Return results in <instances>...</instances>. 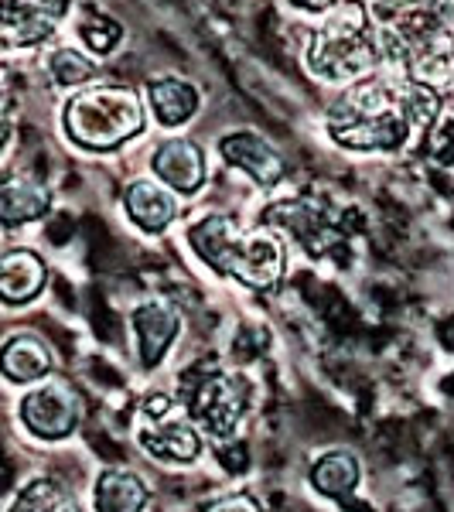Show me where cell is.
Here are the masks:
<instances>
[{
    "instance_id": "1",
    "label": "cell",
    "mask_w": 454,
    "mask_h": 512,
    "mask_svg": "<svg viewBox=\"0 0 454 512\" xmlns=\"http://www.w3.org/2000/svg\"><path fill=\"white\" fill-rule=\"evenodd\" d=\"M437 113V96L417 79L373 76L352 86L328 113V130L349 151H400Z\"/></svg>"
},
{
    "instance_id": "2",
    "label": "cell",
    "mask_w": 454,
    "mask_h": 512,
    "mask_svg": "<svg viewBox=\"0 0 454 512\" xmlns=\"http://www.w3.org/2000/svg\"><path fill=\"white\" fill-rule=\"evenodd\" d=\"M188 243L216 274L236 277L253 291H274L287 267V250L277 233H263V229L250 233L243 229V222L226 212L198 219L188 229Z\"/></svg>"
},
{
    "instance_id": "3",
    "label": "cell",
    "mask_w": 454,
    "mask_h": 512,
    "mask_svg": "<svg viewBox=\"0 0 454 512\" xmlns=\"http://www.w3.org/2000/svg\"><path fill=\"white\" fill-rule=\"evenodd\" d=\"M373 11L383 55L414 69L417 79L448 76V59H441V52H451L444 45L448 0H376Z\"/></svg>"
},
{
    "instance_id": "4",
    "label": "cell",
    "mask_w": 454,
    "mask_h": 512,
    "mask_svg": "<svg viewBox=\"0 0 454 512\" xmlns=\"http://www.w3.org/2000/svg\"><path fill=\"white\" fill-rule=\"evenodd\" d=\"M178 400L198 424V431L226 441L239 431L246 410H250V379L205 359L181 373Z\"/></svg>"
},
{
    "instance_id": "5",
    "label": "cell",
    "mask_w": 454,
    "mask_h": 512,
    "mask_svg": "<svg viewBox=\"0 0 454 512\" xmlns=\"http://www.w3.org/2000/svg\"><path fill=\"white\" fill-rule=\"evenodd\" d=\"M65 134L86 151H113L144 127V106L134 89L99 86L72 96L65 106Z\"/></svg>"
},
{
    "instance_id": "6",
    "label": "cell",
    "mask_w": 454,
    "mask_h": 512,
    "mask_svg": "<svg viewBox=\"0 0 454 512\" xmlns=\"http://www.w3.org/2000/svg\"><path fill=\"white\" fill-rule=\"evenodd\" d=\"M379 38L366 11L359 4H342L321 28L311 35L308 65L321 79H349L366 72L379 59Z\"/></svg>"
},
{
    "instance_id": "7",
    "label": "cell",
    "mask_w": 454,
    "mask_h": 512,
    "mask_svg": "<svg viewBox=\"0 0 454 512\" xmlns=\"http://www.w3.org/2000/svg\"><path fill=\"white\" fill-rule=\"evenodd\" d=\"M137 441L147 454L171 465H192L202 454V431L171 396H147L140 407Z\"/></svg>"
},
{
    "instance_id": "8",
    "label": "cell",
    "mask_w": 454,
    "mask_h": 512,
    "mask_svg": "<svg viewBox=\"0 0 454 512\" xmlns=\"http://www.w3.org/2000/svg\"><path fill=\"white\" fill-rule=\"evenodd\" d=\"M18 417L38 441H65L82 424V396L69 379L48 376L21 396Z\"/></svg>"
},
{
    "instance_id": "9",
    "label": "cell",
    "mask_w": 454,
    "mask_h": 512,
    "mask_svg": "<svg viewBox=\"0 0 454 512\" xmlns=\"http://www.w3.org/2000/svg\"><path fill=\"white\" fill-rule=\"evenodd\" d=\"M130 328L137 338V359L144 369H158L164 355L171 352L175 338L181 335V315L171 301L164 297H151V301H140L130 311Z\"/></svg>"
},
{
    "instance_id": "10",
    "label": "cell",
    "mask_w": 454,
    "mask_h": 512,
    "mask_svg": "<svg viewBox=\"0 0 454 512\" xmlns=\"http://www.w3.org/2000/svg\"><path fill=\"white\" fill-rule=\"evenodd\" d=\"M219 154L226 158V164L246 171L260 188H274L284 178V161L274 147L263 137L250 134V130H236V134H226L219 140Z\"/></svg>"
},
{
    "instance_id": "11",
    "label": "cell",
    "mask_w": 454,
    "mask_h": 512,
    "mask_svg": "<svg viewBox=\"0 0 454 512\" xmlns=\"http://www.w3.org/2000/svg\"><path fill=\"white\" fill-rule=\"evenodd\" d=\"M0 366H4L7 383L18 386H38L52 376L55 369V355L48 349V342L35 332H14L4 342L0 352Z\"/></svg>"
},
{
    "instance_id": "12",
    "label": "cell",
    "mask_w": 454,
    "mask_h": 512,
    "mask_svg": "<svg viewBox=\"0 0 454 512\" xmlns=\"http://www.w3.org/2000/svg\"><path fill=\"white\" fill-rule=\"evenodd\" d=\"M151 168L171 192L181 195H195L205 181V158H202V147L192 144L185 137L175 140H164V144L154 151Z\"/></svg>"
},
{
    "instance_id": "13",
    "label": "cell",
    "mask_w": 454,
    "mask_h": 512,
    "mask_svg": "<svg viewBox=\"0 0 454 512\" xmlns=\"http://www.w3.org/2000/svg\"><path fill=\"white\" fill-rule=\"evenodd\" d=\"M65 0H4V41L11 48L35 45L62 21Z\"/></svg>"
},
{
    "instance_id": "14",
    "label": "cell",
    "mask_w": 454,
    "mask_h": 512,
    "mask_svg": "<svg viewBox=\"0 0 454 512\" xmlns=\"http://www.w3.org/2000/svg\"><path fill=\"white\" fill-rule=\"evenodd\" d=\"M48 284V267L35 250H7L0 260V297L4 304L18 308L28 304L45 291Z\"/></svg>"
},
{
    "instance_id": "15",
    "label": "cell",
    "mask_w": 454,
    "mask_h": 512,
    "mask_svg": "<svg viewBox=\"0 0 454 512\" xmlns=\"http://www.w3.org/2000/svg\"><path fill=\"white\" fill-rule=\"evenodd\" d=\"M123 202H127L130 219H134L144 233H164V229L178 219V198L168 185H161V181L137 178L134 185L127 188Z\"/></svg>"
},
{
    "instance_id": "16",
    "label": "cell",
    "mask_w": 454,
    "mask_h": 512,
    "mask_svg": "<svg viewBox=\"0 0 454 512\" xmlns=\"http://www.w3.org/2000/svg\"><path fill=\"white\" fill-rule=\"evenodd\" d=\"M147 502H151V485L130 468H103L93 485L96 512H144Z\"/></svg>"
},
{
    "instance_id": "17",
    "label": "cell",
    "mask_w": 454,
    "mask_h": 512,
    "mask_svg": "<svg viewBox=\"0 0 454 512\" xmlns=\"http://www.w3.org/2000/svg\"><path fill=\"white\" fill-rule=\"evenodd\" d=\"M362 482V465L356 451L349 448H328L311 461V485L328 495V499H345L359 489Z\"/></svg>"
},
{
    "instance_id": "18",
    "label": "cell",
    "mask_w": 454,
    "mask_h": 512,
    "mask_svg": "<svg viewBox=\"0 0 454 512\" xmlns=\"http://www.w3.org/2000/svg\"><path fill=\"white\" fill-rule=\"evenodd\" d=\"M48 209H52V192L35 178H7L0 188V216L7 226L41 219Z\"/></svg>"
},
{
    "instance_id": "19",
    "label": "cell",
    "mask_w": 454,
    "mask_h": 512,
    "mask_svg": "<svg viewBox=\"0 0 454 512\" xmlns=\"http://www.w3.org/2000/svg\"><path fill=\"white\" fill-rule=\"evenodd\" d=\"M7 512H79V506H76V499L65 492V485H59L48 475H38V478H28V482L14 492Z\"/></svg>"
},
{
    "instance_id": "20",
    "label": "cell",
    "mask_w": 454,
    "mask_h": 512,
    "mask_svg": "<svg viewBox=\"0 0 454 512\" xmlns=\"http://www.w3.org/2000/svg\"><path fill=\"white\" fill-rule=\"evenodd\" d=\"M151 106H154V117L164 127H178V123H185L198 110V89L181 79H154Z\"/></svg>"
},
{
    "instance_id": "21",
    "label": "cell",
    "mask_w": 454,
    "mask_h": 512,
    "mask_svg": "<svg viewBox=\"0 0 454 512\" xmlns=\"http://www.w3.org/2000/svg\"><path fill=\"white\" fill-rule=\"evenodd\" d=\"M79 35H82V41H86L89 48H93V52L106 55V52H113V48H117L123 31H120L117 21L103 18V14H86V18L79 21Z\"/></svg>"
},
{
    "instance_id": "22",
    "label": "cell",
    "mask_w": 454,
    "mask_h": 512,
    "mask_svg": "<svg viewBox=\"0 0 454 512\" xmlns=\"http://www.w3.org/2000/svg\"><path fill=\"white\" fill-rule=\"evenodd\" d=\"M52 72L65 86H76V82H89L96 76V65L89 62L86 55H79L76 48H59V52L52 55Z\"/></svg>"
},
{
    "instance_id": "23",
    "label": "cell",
    "mask_w": 454,
    "mask_h": 512,
    "mask_svg": "<svg viewBox=\"0 0 454 512\" xmlns=\"http://www.w3.org/2000/svg\"><path fill=\"white\" fill-rule=\"evenodd\" d=\"M431 144H434V154L441 161H454V99L441 110V117H437Z\"/></svg>"
},
{
    "instance_id": "24",
    "label": "cell",
    "mask_w": 454,
    "mask_h": 512,
    "mask_svg": "<svg viewBox=\"0 0 454 512\" xmlns=\"http://www.w3.org/2000/svg\"><path fill=\"white\" fill-rule=\"evenodd\" d=\"M202 512H263L260 499L250 492H233V495H222V499L209 502Z\"/></svg>"
},
{
    "instance_id": "25",
    "label": "cell",
    "mask_w": 454,
    "mask_h": 512,
    "mask_svg": "<svg viewBox=\"0 0 454 512\" xmlns=\"http://www.w3.org/2000/svg\"><path fill=\"white\" fill-rule=\"evenodd\" d=\"M301 7H308V11H325V7L338 4V0H297Z\"/></svg>"
},
{
    "instance_id": "26",
    "label": "cell",
    "mask_w": 454,
    "mask_h": 512,
    "mask_svg": "<svg viewBox=\"0 0 454 512\" xmlns=\"http://www.w3.org/2000/svg\"><path fill=\"white\" fill-rule=\"evenodd\" d=\"M451 55H454V41H451Z\"/></svg>"
}]
</instances>
